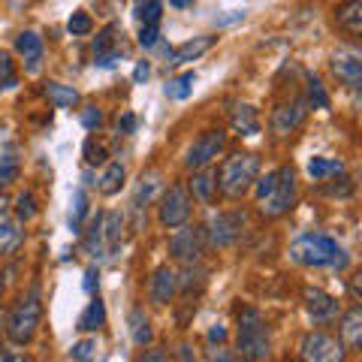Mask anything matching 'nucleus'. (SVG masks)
Returning a JSON list of instances; mask_svg holds the SVG:
<instances>
[{
	"label": "nucleus",
	"mask_w": 362,
	"mask_h": 362,
	"mask_svg": "<svg viewBox=\"0 0 362 362\" xmlns=\"http://www.w3.org/2000/svg\"><path fill=\"white\" fill-rule=\"evenodd\" d=\"M235 356L242 362H263L269 356V329L257 308H239L235 314Z\"/></svg>",
	"instance_id": "obj_1"
},
{
	"label": "nucleus",
	"mask_w": 362,
	"mask_h": 362,
	"mask_svg": "<svg viewBox=\"0 0 362 362\" xmlns=\"http://www.w3.org/2000/svg\"><path fill=\"white\" fill-rule=\"evenodd\" d=\"M257 173H259V157L251 154V151H239V154L226 157V160L221 163V173L214 178H218V187L223 190V197L242 199L247 190L254 187Z\"/></svg>",
	"instance_id": "obj_2"
},
{
	"label": "nucleus",
	"mask_w": 362,
	"mask_h": 362,
	"mask_svg": "<svg viewBox=\"0 0 362 362\" xmlns=\"http://www.w3.org/2000/svg\"><path fill=\"white\" fill-rule=\"evenodd\" d=\"M40 320H42V299H40V290L30 287L28 296H21L18 305L13 308L6 320V335L13 344H28L33 341V335L40 329Z\"/></svg>",
	"instance_id": "obj_3"
},
{
	"label": "nucleus",
	"mask_w": 362,
	"mask_h": 362,
	"mask_svg": "<svg viewBox=\"0 0 362 362\" xmlns=\"http://www.w3.org/2000/svg\"><path fill=\"white\" fill-rule=\"evenodd\" d=\"M338 251H341V247H338V242L329 239V235L305 233L290 245V259L293 263H299V266H308V269H323V266L335 263Z\"/></svg>",
	"instance_id": "obj_4"
},
{
	"label": "nucleus",
	"mask_w": 362,
	"mask_h": 362,
	"mask_svg": "<svg viewBox=\"0 0 362 362\" xmlns=\"http://www.w3.org/2000/svg\"><path fill=\"white\" fill-rule=\"evenodd\" d=\"M257 206L266 218H284V214L296 206V169L293 166L275 169L272 187L266 190V197L257 199Z\"/></svg>",
	"instance_id": "obj_5"
},
{
	"label": "nucleus",
	"mask_w": 362,
	"mask_h": 362,
	"mask_svg": "<svg viewBox=\"0 0 362 362\" xmlns=\"http://www.w3.org/2000/svg\"><path fill=\"white\" fill-rule=\"evenodd\" d=\"M299 356H302V362H344L347 347L341 344L338 335H329L323 329H311L302 335Z\"/></svg>",
	"instance_id": "obj_6"
},
{
	"label": "nucleus",
	"mask_w": 362,
	"mask_h": 362,
	"mask_svg": "<svg viewBox=\"0 0 362 362\" xmlns=\"http://www.w3.org/2000/svg\"><path fill=\"white\" fill-rule=\"evenodd\" d=\"M190 211H194V197H190L187 185H181V181L169 185L160 199V223L166 230H178L190 221Z\"/></svg>",
	"instance_id": "obj_7"
},
{
	"label": "nucleus",
	"mask_w": 362,
	"mask_h": 362,
	"mask_svg": "<svg viewBox=\"0 0 362 362\" xmlns=\"http://www.w3.org/2000/svg\"><path fill=\"white\" fill-rule=\"evenodd\" d=\"M223 145H226V133L223 130H206V133H199L194 145L187 148L185 154V163L187 169H206L211 160H218L221 151H223Z\"/></svg>",
	"instance_id": "obj_8"
},
{
	"label": "nucleus",
	"mask_w": 362,
	"mask_h": 362,
	"mask_svg": "<svg viewBox=\"0 0 362 362\" xmlns=\"http://www.w3.org/2000/svg\"><path fill=\"white\" fill-rule=\"evenodd\" d=\"M202 247H206V242H202V230L199 226H178V230L173 233V239H169V257L178 259L181 266L185 263H199L202 257Z\"/></svg>",
	"instance_id": "obj_9"
},
{
	"label": "nucleus",
	"mask_w": 362,
	"mask_h": 362,
	"mask_svg": "<svg viewBox=\"0 0 362 362\" xmlns=\"http://www.w3.org/2000/svg\"><path fill=\"white\" fill-rule=\"evenodd\" d=\"M245 230V214L242 211H214L209 221V242L214 247H230L239 242V235Z\"/></svg>",
	"instance_id": "obj_10"
},
{
	"label": "nucleus",
	"mask_w": 362,
	"mask_h": 362,
	"mask_svg": "<svg viewBox=\"0 0 362 362\" xmlns=\"http://www.w3.org/2000/svg\"><path fill=\"white\" fill-rule=\"evenodd\" d=\"M302 299H305V311H308V317L317 326H329L332 320H338V314H341V302L320 287H305Z\"/></svg>",
	"instance_id": "obj_11"
},
{
	"label": "nucleus",
	"mask_w": 362,
	"mask_h": 362,
	"mask_svg": "<svg viewBox=\"0 0 362 362\" xmlns=\"http://www.w3.org/2000/svg\"><path fill=\"white\" fill-rule=\"evenodd\" d=\"M332 76L341 82L344 88H350V90H356L359 85H362V58L356 52H350V49H338L335 54H332Z\"/></svg>",
	"instance_id": "obj_12"
},
{
	"label": "nucleus",
	"mask_w": 362,
	"mask_h": 362,
	"mask_svg": "<svg viewBox=\"0 0 362 362\" xmlns=\"http://www.w3.org/2000/svg\"><path fill=\"white\" fill-rule=\"evenodd\" d=\"M305 115H308V100H302V97L293 100V103L278 106L275 112H272V121H269L272 133L275 136H290L305 121Z\"/></svg>",
	"instance_id": "obj_13"
},
{
	"label": "nucleus",
	"mask_w": 362,
	"mask_h": 362,
	"mask_svg": "<svg viewBox=\"0 0 362 362\" xmlns=\"http://www.w3.org/2000/svg\"><path fill=\"white\" fill-rule=\"evenodd\" d=\"M16 52L21 54L25 61V73L37 76L42 70V58H45V45H42V37L37 30H25L16 37Z\"/></svg>",
	"instance_id": "obj_14"
},
{
	"label": "nucleus",
	"mask_w": 362,
	"mask_h": 362,
	"mask_svg": "<svg viewBox=\"0 0 362 362\" xmlns=\"http://www.w3.org/2000/svg\"><path fill=\"white\" fill-rule=\"evenodd\" d=\"M178 293V272L169 269V266H157L154 275H151V284H148V296L154 305H169Z\"/></svg>",
	"instance_id": "obj_15"
},
{
	"label": "nucleus",
	"mask_w": 362,
	"mask_h": 362,
	"mask_svg": "<svg viewBox=\"0 0 362 362\" xmlns=\"http://www.w3.org/2000/svg\"><path fill=\"white\" fill-rule=\"evenodd\" d=\"M121 61V45H118V28L109 25L103 33L97 37L94 42V64L109 70V66H115Z\"/></svg>",
	"instance_id": "obj_16"
},
{
	"label": "nucleus",
	"mask_w": 362,
	"mask_h": 362,
	"mask_svg": "<svg viewBox=\"0 0 362 362\" xmlns=\"http://www.w3.org/2000/svg\"><path fill=\"white\" fill-rule=\"evenodd\" d=\"M338 338L347 350H356L362 344V311L359 305H354L350 311L338 314Z\"/></svg>",
	"instance_id": "obj_17"
},
{
	"label": "nucleus",
	"mask_w": 362,
	"mask_h": 362,
	"mask_svg": "<svg viewBox=\"0 0 362 362\" xmlns=\"http://www.w3.org/2000/svg\"><path fill=\"white\" fill-rule=\"evenodd\" d=\"M214 45V37H194V40H187V42H181V45H175V49H169V64H175V66H181V64H190V61H197V58H202L209 49Z\"/></svg>",
	"instance_id": "obj_18"
},
{
	"label": "nucleus",
	"mask_w": 362,
	"mask_h": 362,
	"mask_svg": "<svg viewBox=\"0 0 362 362\" xmlns=\"http://www.w3.org/2000/svg\"><path fill=\"white\" fill-rule=\"evenodd\" d=\"M335 25L350 37L362 33V0H341L335 6Z\"/></svg>",
	"instance_id": "obj_19"
},
{
	"label": "nucleus",
	"mask_w": 362,
	"mask_h": 362,
	"mask_svg": "<svg viewBox=\"0 0 362 362\" xmlns=\"http://www.w3.org/2000/svg\"><path fill=\"white\" fill-rule=\"evenodd\" d=\"M160 173H157V169H151V173H145L142 178H139V185H136V194H133V211L136 214H142V209H148V202L154 199V194L157 190H160Z\"/></svg>",
	"instance_id": "obj_20"
},
{
	"label": "nucleus",
	"mask_w": 362,
	"mask_h": 362,
	"mask_svg": "<svg viewBox=\"0 0 362 362\" xmlns=\"http://www.w3.org/2000/svg\"><path fill=\"white\" fill-rule=\"evenodd\" d=\"M230 124H233V130L239 136L259 133V115H257V109L251 103H235L233 112H230Z\"/></svg>",
	"instance_id": "obj_21"
},
{
	"label": "nucleus",
	"mask_w": 362,
	"mask_h": 362,
	"mask_svg": "<svg viewBox=\"0 0 362 362\" xmlns=\"http://www.w3.org/2000/svg\"><path fill=\"white\" fill-rule=\"evenodd\" d=\"M121 230H124V218L118 211H106L103 221H100V239H103V247L109 251V257H115L118 245H121Z\"/></svg>",
	"instance_id": "obj_22"
},
{
	"label": "nucleus",
	"mask_w": 362,
	"mask_h": 362,
	"mask_svg": "<svg viewBox=\"0 0 362 362\" xmlns=\"http://www.w3.org/2000/svg\"><path fill=\"white\" fill-rule=\"evenodd\" d=\"M127 326H130V338L136 347H148L151 338H154V329H151V320L148 314H145V308H133L127 314Z\"/></svg>",
	"instance_id": "obj_23"
},
{
	"label": "nucleus",
	"mask_w": 362,
	"mask_h": 362,
	"mask_svg": "<svg viewBox=\"0 0 362 362\" xmlns=\"http://www.w3.org/2000/svg\"><path fill=\"white\" fill-rule=\"evenodd\" d=\"M190 197L206 202V206H211L214 202V190H218V178H214V173H209V169H197L194 178H190Z\"/></svg>",
	"instance_id": "obj_24"
},
{
	"label": "nucleus",
	"mask_w": 362,
	"mask_h": 362,
	"mask_svg": "<svg viewBox=\"0 0 362 362\" xmlns=\"http://www.w3.org/2000/svg\"><path fill=\"white\" fill-rule=\"evenodd\" d=\"M25 242V230L6 214H0V254H16Z\"/></svg>",
	"instance_id": "obj_25"
},
{
	"label": "nucleus",
	"mask_w": 362,
	"mask_h": 362,
	"mask_svg": "<svg viewBox=\"0 0 362 362\" xmlns=\"http://www.w3.org/2000/svg\"><path fill=\"white\" fill-rule=\"evenodd\" d=\"M124 178H127V169H124V163H118V160L106 163L103 175H100V181H97L100 194H103V197H115L118 190L124 187Z\"/></svg>",
	"instance_id": "obj_26"
},
{
	"label": "nucleus",
	"mask_w": 362,
	"mask_h": 362,
	"mask_svg": "<svg viewBox=\"0 0 362 362\" xmlns=\"http://www.w3.org/2000/svg\"><path fill=\"white\" fill-rule=\"evenodd\" d=\"M45 97L54 109H73L78 103V90L73 85H61V82H49L45 85Z\"/></svg>",
	"instance_id": "obj_27"
},
{
	"label": "nucleus",
	"mask_w": 362,
	"mask_h": 362,
	"mask_svg": "<svg viewBox=\"0 0 362 362\" xmlns=\"http://www.w3.org/2000/svg\"><path fill=\"white\" fill-rule=\"evenodd\" d=\"M344 173V163L335 160V157H311L308 160V175L314 181H326L329 175H341Z\"/></svg>",
	"instance_id": "obj_28"
},
{
	"label": "nucleus",
	"mask_w": 362,
	"mask_h": 362,
	"mask_svg": "<svg viewBox=\"0 0 362 362\" xmlns=\"http://www.w3.org/2000/svg\"><path fill=\"white\" fill-rule=\"evenodd\" d=\"M103 323H106V305L94 296V299L88 302L85 314L78 317V329H82V332H94V329H100Z\"/></svg>",
	"instance_id": "obj_29"
},
{
	"label": "nucleus",
	"mask_w": 362,
	"mask_h": 362,
	"mask_svg": "<svg viewBox=\"0 0 362 362\" xmlns=\"http://www.w3.org/2000/svg\"><path fill=\"white\" fill-rule=\"evenodd\" d=\"M202 284H206V269L199 263H185V269H181V275H178V290L190 293L194 287L202 290Z\"/></svg>",
	"instance_id": "obj_30"
},
{
	"label": "nucleus",
	"mask_w": 362,
	"mask_h": 362,
	"mask_svg": "<svg viewBox=\"0 0 362 362\" xmlns=\"http://www.w3.org/2000/svg\"><path fill=\"white\" fill-rule=\"evenodd\" d=\"M194 85H197V73H181L178 78H173V82L166 85V97L181 103V100H187L194 94Z\"/></svg>",
	"instance_id": "obj_31"
},
{
	"label": "nucleus",
	"mask_w": 362,
	"mask_h": 362,
	"mask_svg": "<svg viewBox=\"0 0 362 362\" xmlns=\"http://www.w3.org/2000/svg\"><path fill=\"white\" fill-rule=\"evenodd\" d=\"M88 214V194L82 187L73 190V209H70V230L73 233H82V221Z\"/></svg>",
	"instance_id": "obj_32"
},
{
	"label": "nucleus",
	"mask_w": 362,
	"mask_h": 362,
	"mask_svg": "<svg viewBox=\"0 0 362 362\" xmlns=\"http://www.w3.org/2000/svg\"><path fill=\"white\" fill-rule=\"evenodd\" d=\"M160 16H163V0H139V6H136V18L142 25H157Z\"/></svg>",
	"instance_id": "obj_33"
},
{
	"label": "nucleus",
	"mask_w": 362,
	"mask_h": 362,
	"mask_svg": "<svg viewBox=\"0 0 362 362\" xmlns=\"http://www.w3.org/2000/svg\"><path fill=\"white\" fill-rule=\"evenodd\" d=\"M37 199H33V194L30 190H25V194H18V199H16V214H18V221L21 223H28V221H33L37 218Z\"/></svg>",
	"instance_id": "obj_34"
},
{
	"label": "nucleus",
	"mask_w": 362,
	"mask_h": 362,
	"mask_svg": "<svg viewBox=\"0 0 362 362\" xmlns=\"http://www.w3.org/2000/svg\"><path fill=\"white\" fill-rule=\"evenodd\" d=\"M18 178V157L13 154H0V190L9 187Z\"/></svg>",
	"instance_id": "obj_35"
},
{
	"label": "nucleus",
	"mask_w": 362,
	"mask_h": 362,
	"mask_svg": "<svg viewBox=\"0 0 362 362\" xmlns=\"http://www.w3.org/2000/svg\"><path fill=\"white\" fill-rule=\"evenodd\" d=\"M66 28H70L73 37H85V33L94 30V21H90V16L85 13V9H78V13L70 16V21H66Z\"/></svg>",
	"instance_id": "obj_36"
},
{
	"label": "nucleus",
	"mask_w": 362,
	"mask_h": 362,
	"mask_svg": "<svg viewBox=\"0 0 362 362\" xmlns=\"http://www.w3.org/2000/svg\"><path fill=\"white\" fill-rule=\"evenodd\" d=\"M308 103H314L317 109H329V97H326V90L317 76H308Z\"/></svg>",
	"instance_id": "obj_37"
},
{
	"label": "nucleus",
	"mask_w": 362,
	"mask_h": 362,
	"mask_svg": "<svg viewBox=\"0 0 362 362\" xmlns=\"http://www.w3.org/2000/svg\"><path fill=\"white\" fill-rule=\"evenodd\" d=\"M16 66L13 61H9V54L6 52H0V90H6V88H16Z\"/></svg>",
	"instance_id": "obj_38"
},
{
	"label": "nucleus",
	"mask_w": 362,
	"mask_h": 362,
	"mask_svg": "<svg viewBox=\"0 0 362 362\" xmlns=\"http://www.w3.org/2000/svg\"><path fill=\"white\" fill-rule=\"evenodd\" d=\"M85 163L88 166H103L106 163V148L97 139H88L85 142Z\"/></svg>",
	"instance_id": "obj_39"
},
{
	"label": "nucleus",
	"mask_w": 362,
	"mask_h": 362,
	"mask_svg": "<svg viewBox=\"0 0 362 362\" xmlns=\"http://www.w3.org/2000/svg\"><path fill=\"white\" fill-rule=\"evenodd\" d=\"M206 362H242L239 356H235V350L223 347V344H211L206 350Z\"/></svg>",
	"instance_id": "obj_40"
},
{
	"label": "nucleus",
	"mask_w": 362,
	"mask_h": 362,
	"mask_svg": "<svg viewBox=\"0 0 362 362\" xmlns=\"http://www.w3.org/2000/svg\"><path fill=\"white\" fill-rule=\"evenodd\" d=\"M100 124H103V112L97 106H85L82 109V127L85 130H100Z\"/></svg>",
	"instance_id": "obj_41"
},
{
	"label": "nucleus",
	"mask_w": 362,
	"mask_h": 362,
	"mask_svg": "<svg viewBox=\"0 0 362 362\" xmlns=\"http://www.w3.org/2000/svg\"><path fill=\"white\" fill-rule=\"evenodd\" d=\"M157 42H160V28L157 25H142V30H139V45L142 49H154Z\"/></svg>",
	"instance_id": "obj_42"
},
{
	"label": "nucleus",
	"mask_w": 362,
	"mask_h": 362,
	"mask_svg": "<svg viewBox=\"0 0 362 362\" xmlns=\"http://www.w3.org/2000/svg\"><path fill=\"white\" fill-rule=\"evenodd\" d=\"M94 338H85V341H78V344H73V350H70V354H73V359L76 362H88L90 359V354H94Z\"/></svg>",
	"instance_id": "obj_43"
},
{
	"label": "nucleus",
	"mask_w": 362,
	"mask_h": 362,
	"mask_svg": "<svg viewBox=\"0 0 362 362\" xmlns=\"http://www.w3.org/2000/svg\"><path fill=\"white\" fill-rule=\"evenodd\" d=\"M139 362H173V359H169L166 347H148V350H142Z\"/></svg>",
	"instance_id": "obj_44"
},
{
	"label": "nucleus",
	"mask_w": 362,
	"mask_h": 362,
	"mask_svg": "<svg viewBox=\"0 0 362 362\" xmlns=\"http://www.w3.org/2000/svg\"><path fill=\"white\" fill-rule=\"evenodd\" d=\"M0 362H28V354L16 347H6V350H0Z\"/></svg>",
	"instance_id": "obj_45"
},
{
	"label": "nucleus",
	"mask_w": 362,
	"mask_h": 362,
	"mask_svg": "<svg viewBox=\"0 0 362 362\" xmlns=\"http://www.w3.org/2000/svg\"><path fill=\"white\" fill-rule=\"evenodd\" d=\"M226 341V326L223 323H214L209 329V344H223Z\"/></svg>",
	"instance_id": "obj_46"
},
{
	"label": "nucleus",
	"mask_w": 362,
	"mask_h": 362,
	"mask_svg": "<svg viewBox=\"0 0 362 362\" xmlns=\"http://www.w3.org/2000/svg\"><path fill=\"white\" fill-rule=\"evenodd\" d=\"M133 130H136V115L133 112H124L118 118V133H133Z\"/></svg>",
	"instance_id": "obj_47"
},
{
	"label": "nucleus",
	"mask_w": 362,
	"mask_h": 362,
	"mask_svg": "<svg viewBox=\"0 0 362 362\" xmlns=\"http://www.w3.org/2000/svg\"><path fill=\"white\" fill-rule=\"evenodd\" d=\"M148 76H151V66H148V61H139V64H136V70H133V82H136V85H142Z\"/></svg>",
	"instance_id": "obj_48"
},
{
	"label": "nucleus",
	"mask_w": 362,
	"mask_h": 362,
	"mask_svg": "<svg viewBox=\"0 0 362 362\" xmlns=\"http://www.w3.org/2000/svg\"><path fill=\"white\" fill-rule=\"evenodd\" d=\"M97 278H100V272L90 266V269L85 272V293H94V290H97Z\"/></svg>",
	"instance_id": "obj_49"
},
{
	"label": "nucleus",
	"mask_w": 362,
	"mask_h": 362,
	"mask_svg": "<svg viewBox=\"0 0 362 362\" xmlns=\"http://www.w3.org/2000/svg\"><path fill=\"white\" fill-rule=\"evenodd\" d=\"M178 362H197L194 347H190V344H181V347H178Z\"/></svg>",
	"instance_id": "obj_50"
},
{
	"label": "nucleus",
	"mask_w": 362,
	"mask_h": 362,
	"mask_svg": "<svg viewBox=\"0 0 362 362\" xmlns=\"http://www.w3.org/2000/svg\"><path fill=\"white\" fill-rule=\"evenodd\" d=\"M242 16H245V13H233V16H226V18H221V21H218V25H233V21H239Z\"/></svg>",
	"instance_id": "obj_51"
},
{
	"label": "nucleus",
	"mask_w": 362,
	"mask_h": 362,
	"mask_svg": "<svg viewBox=\"0 0 362 362\" xmlns=\"http://www.w3.org/2000/svg\"><path fill=\"white\" fill-rule=\"evenodd\" d=\"M169 4H173L175 9H185V6H190V4H194V0H169Z\"/></svg>",
	"instance_id": "obj_52"
},
{
	"label": "nucleus",
	"mask_w": 362,
	"mask_h": 362,
	"mask_svg": "<svg viewBox=\"0 0 362 362\" xmlns=\"http://www.w3.org/2000/svg\"><path fill=\"white\" fill-rule=\"evenodd\" d=\"M6 206H9V202H6V197L0 194V214H6Z\"/></svg>",
	"instance_id": "obj_53"
},
{
	"label": "nucleus",
	"mask_w": 362,
	"mask_h": 362,
	"mask_svg": "<svg viewBox=\"0 0 362 362\" xmlns=\"http://www.w3.org/2000/svg\"><path fill=\"white\" fill-rule=\"evenodd\" d=\"M0 290H4V272H0Z\"/></svg>",
	"instance_id": "obj_54"
},
{
	"label": "nucleus",
	"mask_w": 362,
	"mask_h": 362,
	"mask_svg": "<svg viewBox=\"0 0 362 362\" xmlns=\"http://www.w3.org/2000/svg\"><path fill=\"white\" fill-rule=\"evenodd\" d=\"M0 326H4V317H0Z\"/></svg>",
	"instance_id": "obj_55"
}]
</instances>
